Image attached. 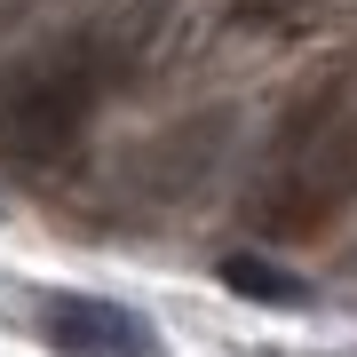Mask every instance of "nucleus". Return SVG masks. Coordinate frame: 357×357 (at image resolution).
I'll return each instance as SVG.
<instances>
[{"mask_svg": "<svg viewBox=\"0 0 357 357\" xmlns=\"http://www.w3.org/2000/svg\"><path fill=\"white\" fill-rule=\"evenodd\" d=\"M357 199V119H326V128H294L286 167L255 191V230L270 238H302L326 215H342Z\"/></svg>", "mask_w": 357, "mask_h": 357, "instance_id": "f257e3e1", "label": "nucleus"}, {"mask_svg": "<svg viewBox=\"0 0 357 357\" xmlns=\"http://www.w3.org/2000/svg\"><path fill=\"white\" fill-rule=\"evenodd\" d=\"M103 96H112V88L88 79L72 56L40 48L32 64L16 72V96L0 103V159H8V167H56L79 135H88V119H96Z\"/></svg>", "mask_w": 357, "mask_h": 357, "instance_id": "f03ea898", "label": "nucleus"}, {"mask_svg": "<svg viewBox=\"0 0 357 357\" xmlns=\"http://www.w3.org/2000/svg\"><path fill=\"white\" fill-rule=\"evenodd\" d=\"M167 16H175V0H79V16H72V32L56 40V56H72L88 79L119 88V79L167 40Z\"/></svg>", "mask_w": 357, "mask_h": 357, "instance_id": "7ed1b4c3", "label": "nucleus"}, {"mask_svg": "<svg viewBox=\"0 0 357 357\" xmlns=\"http://www.w3.org/2000/svg\"><path fill=\"white\" fill-rule=\"evenodd\" d=\"M222 135H230V112H199V119H175L159 143H143V159H135V199H191L206 191V175H215V159H222Z\"/></svg>", "mask_w": 357, "mask_h": 357, "instance_id": "20e7f679", "label": "nucleus"}, {"mask_svg": "<svg viewBox=\"0 0 357 357\" xmlns=\"http://www.w3.org/2000/svg\"><path fill=\"white\" fill-rule=\"evenodd\" d=\"M40 333L64 357H159L151 326L135 310H119V302H96V294H56L40 310Z\"/></svg>", "mask_w": 357, "mask_h": 357, "instance_id": "39448f33", "label": "nucleus"}, {"mask_svg": "<svg viewBox=\"0 0 357 357\" xmlns=\"http://www.w3.org/2000/svg\"><path fill=\"white\" fill-rule=\"evenodd\" d=\"M222 278H230V294H246V302H278V310H302V302H310L302 278H286V270H270V262H255V255H230Z\"/></svg>", "mask_w": 357, "mask_h": 357, "instance_id": "423d86ee", "label": "nucleus"}, {"mask_svg": "<svg viewBox=\"0 0 357 357\" xmlns=\"http://www.w3.org/2000/svg\"><path fill=\"white\" fill-rule=\"evenodd\" d=\"M40 56V0H0V79H16Z\"/></svg>", "mask_w": 357, "mask_h": 357, "instance_id": "0eeeda50", "label": "nucleus"}]
</instances>
